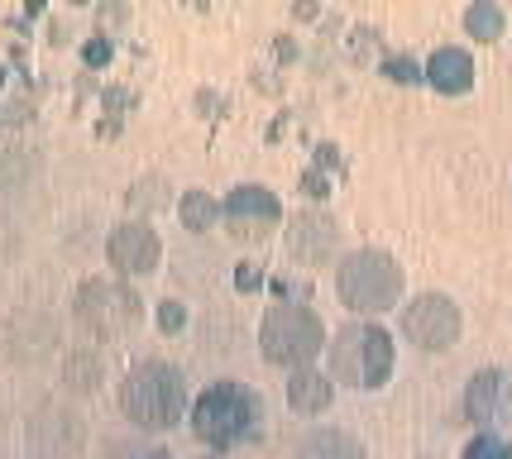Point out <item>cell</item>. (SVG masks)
<instances>
[{
	"mask_svg": "<svg viewBox=\"0 0 512 459\" xmlns=\"http://www.w3.org/2000/svg\"><path fill=\"white\" fill-rule=\"evenodd\" d=\"M426 82L436 91H446V96H460V91L474 87V53L460 44H446L436 48L431 58H426Z\"/></svg>",
	"mask_w": 512,
	"mask_h": 459,
	"instance_id": "obj_14",
	"label": "cell"
},
{
	"mask_svg": "<svg viewBox=\"0 0 512 459\" xmlns=\"http://www.w3.org/2000/svg\"><path fill=\"white\" fill-rule=\"evenodd\" d=\"M398 330L407 345H417V350H426V354H446L450 345L460 340L465 316H460L455 297H446V292H417V297L398 311Z\"/></svg>",
	"mask_w": 512,
	"mask_h": 459,
	"instance_id": "obj_7",
	"label": "cell"
},
{
	"mask_svg": "<svg viewBox=\"0 0 512 459\" xmlns=\"http://www.w3.org/2000/svg\"><path fill=\"white\" fill-rule=\"evenodd\" d=\"M106 263L115 268V278H149L158 263H163V240L149 220H120L111 235H106Z\"/></svg>",
	"mask_w": 512,
	"mask_h": 459,
	"instance_id": "obj_9",
	"label": "cell"
},
{
	"mask_svg": "<svg viewBox=\"0 0 512 459\" xmlns=\"http://www.w3.org/2000/svg\"><path fill=\"white\" fill-rule=\"evenodd\" d=\"M130 201L134 206H139V211H144V206H168V182H163V177H139V182H134V192H130Z\"/></svg>",
	"mask_w": 512,
	"mask_h": 459,
	"instance_id": "obj_20",
	"label": "cell"
},
{
	"mask_svg": "<svg viewBox=\"0 0 512 459\" xmlns=\"http://www.w3.org/2000/svg\"><path fill=\"white\" fill-rule=\"evenodd\" d=\"M221 220L230 225V235L259 240V235H268V230L283 220V201L273 197L268 187H259V182H240V187H230V197L221 201Z\"/></svg>",
	"mask_w": 512,
	"mask_h": 459,
	"instance_id": "obj_10",
	"label": "cell"
},
{
	"mask_svg": "<svg viewBox=\"0 0 512 459\" xmlns=\"http://www.w3.org/2000/svg\"><path fill=\"white\" fill-rule=\"evenodd\" d=\"M331 330L321 321V311L307 302H273L259 321V354L273 369H307L326 354Z\"/></svg>",
	"mask_w": 512,
	"mask_h": 459,
	"instance_id": "obj_5",
	"label": "cell"
},
{
	"mask_svg": "<svg viewBox=\"0 0 512 459\" xmlns=\"http://www.w3.org/2000/svg\"><path fill=\"white\" fill-rule=\"evenodd\" d=\"M460 459H512V440L503 431H474Z\"/></svg>",
	"mask_w": 512,
	"mask_h": 459,
	"instance_id": "obj_19",
	"label": "cell"
},
{
	"mask_svg": "<svg viewBox=\"0 0 512 459\" xmlns=\"http://www.w3.org/2000/svg\"><path fill=\"white\" fill-rule=\"evenodd\" d=\"M503 10H498V0H469L465 10V34L469 39H479V44H493L498 34H503Z\"/></svg>",
	"mask_w": 512,
	"mask_h": 459,
	"instance_id": "obj_17",
	"label": "cell"
},
{
	"mask_svg": "<svg viewBox=\"0 0 512 459\" xmlns=\"http://www.w3.org/2000/svg\"><path fill=\"white\" fill-rule=\"evenodd\" d=\"M201 459H221V455H201Z\"/></svg>",
	"mask_w": 512,
	"mask_h": 459,
	"instance_id": "obj_24",
	"label": "cell"
},
{
	"mask_svg": "<svg viewBox=\"0 0 512 459\" xmlns=\"http://www.w3.org/2000/svg\"><path fill=\"white\" fill-rule=\"evenodd\" d=\"M192 436L216 455V450H235L245 440L259 436L264 426V397L240 378H211L197 397H192Z\"/></svg>",
	"mask_w": 512,
	"mask_h": 459,
	"instance_id": "obj_2",
	"label": "cell"
},
{
	"mask_svg": "<svg viewBox=\"0 0 512 459\" xmlns=\"http://www.w3.org/2000/svg\"><path fill=\"white\" fill-rule=\"evenodd\" d=\"M120 412L139 431H173L192 412V383L173 359L144 354L120 378Z\"/></svg>",
	"mask_w": 512,
	"mask_h": 459,
	"instance_id": "obj_1",
	"label": "cell"
},
{
	"mask_svg": "<svg viewBox=\"0 0 512 459\" xmlns=\"http://www.w3.org/2000/svg\"><path fill=\"white\" fill-rule=\"evenodd\" d=\"M465 416L479 431L512 426V369H479L465 383Z\"/></svg>",
	"mask_w": 512,
	"mask_h": 459,
	"instance_id": "obj_11",
	"label": "cell"
},
{
	"mask_svg": "<svg viewBox=\"0 0 512 459\" xmlns=\"http://www.w3.org/2000/svg\"><path fill=\"white\" fill-rule=\"evenodd\" d=\"M335 402V378L326 369H316V364H307V369H292L288 373V407L297 416H321L331 412Z\"/></svg>",
	"mask_w": 512,
	"mask_h": 459,
	"instance_id": "obj_13",
	"label": "cell"
},
{
	"mask_svg": "<svg viewBox=\"0 0 512 459\" xmlns=\"http://www.w3.org/2000/svg\"><path fill=\"white\" fill-rule=\"evenodd\" d=\"M101 378H106V364H101V354L91 350V345H72L63 354V388L67 393H96L101 388Z\"/></svg>",
	"mask_w": 512,
	"mask_h": 459,
	"instance_id": "obj_16",
	"label": "cell"
},
{
	"mask_svg": "<svg viewBox=\"0 0 512 459\" xmlns=\"http://www.w3.org/2000/svg\"><path fill=\"white\" fill-rule=\"evenodd\" d=\"M72 321L91 340H120L144 321V297L125 278H87L72 292Z\"/></svg>",
	"mask_w": 512,
	"mask_h": 459,
	"instance_id": "obj_6",
	"label": "cell"
},
{
	"mask_svg": "<svg viewBox=\"0 0 512 459\" xmlns=\"http://www.w3.org/2000/svg\"><path fill=\"white\" fill-rule=\"evenodd\" d=\"M178 321H182L178 302H163V326H178Z\"/></svg>",
	"mask_w": 512,
	"mask_h": 459,
	"instance_id": "obj_22",
	"label": "cell"
},
{
	"mask_svg": "<svg viewBox=\"0 0 512 459\" xmlns=\"http://www.w3.org/2000/svg\"><path fill=\"white\" fill-rule=\"evenodd\" d=\"M393 359H398V345L379 321H350L326 340V373L345 388H359V393L383 388L393 373Z\"/></svg>",
	"mask_w": 512,
	"mask_h": 459,
	"instance_id": "obj_4",
	"label": "cell"
},
{
	"mask_svg": "<svg viewBox=\"0 0 512 459\" xmlns=\"http://www.w3.org/2000/svg\"><path fill=\"white\" fill-rule=\"evenodd\" d=\"M178 216L187 230H211V225L221 220V201L211 197V192H197V187H192V192H182Z\"/></svg>",
	"mask_w": 512,
	"mask_h": 459,
	"instance_id": "obj_18",
	"label": "cell"
},
{
	"mask_svg": "<svg viewBox=\"0 0 512 459\" xmlns=\"http://www.w3.org/2000/svg\"><path fill=\"white\" fill-rule=\"evenodd\" d=\"M87 440V421L67 402H39L24 421V445L34 459H72Z\"/></svg>",
	"mask_w": 512,
	"mask_h": 459,
	"instance_id": "obj_8",
	"label": "cell"
},
{
	"mask_svg": "<svg viewBox=\"0 0 512 459\" xmlns=\"http://www.w3.org/2000/svg\"><path fill=\"white\" fill-rule=\"evenodd\" d=\"M383 72H393V82H422V77H426L412 58H388V63H383Z\"/></svg>",
	"mask_w": 512,
	"mask_h": 459,
	"instance_id": "obj_21",
	"label": "cell"
},
{
	"mask_svg": "<svg viewBox=\"0 0 512 459\" xmlns=\"http://www.w3.org/2000/svg\"><path fill=\"white\" fill-rule=\"evenodd\" d=\"M77 5H87V0H77Z\"/></svg>",
	"mask_w": 512,
	"mask_h": 459,
	"instance_id": "obj_25",
	"label": "cell"
},
{
	"mask_svg": "<svg viewBox=\"0 0 512 459\" xmlns=\"http://www.w3.org/2000/svg\"><path fill=\"white\" fill-rule=\"evenodd\" d=\"M288 249L302 263H331L340 249V225L326 211H297L288 220Z\"/></svg>",
	"mask_w": 512,
	"mask_h": 459,
	"instance_id": "obj_12",
	"label": "cell"
},
{
	"mask_svg": "<svg viewBox=\"0 0 512 459\" xmlns=\"http://www.w3.org/2000/svg\"><path fill=\"white\" fill-rule=\"evenodd\" d=\"M292 459H369L364 440L345 426H312L307 436L297 440Z\"/></svg>",
	"mask_w": 512,
	"mask_h": 459,
	"instance_id": "obj_15",
	"label": "cell"
},
{
	"mask_svg": "<svg viewBox=\"0 0 512 459\" xmlns=\"http://www.w3.org/2000/svg\"><path fill=\"white\" fill-rule=\"evenodd\" d=\"M402 287H407V273L388 249L364 244V249H350L335 259V297L345 302V311H355L364 321L393 311L402 302Z\"/></svg>",
	"mask_w": 512,
	"mask_h": 459,
	"instance_id": "obj_3",
	"label": "cell"
},
{
	"mask_svg": "<svg viewBox=\"0 0 512 459\" xmlns=\"http://www.w3.org/2000/svg\"><path fill=\"white\" fill-rule=\"evenodd\" d=\"M149 459H173V455H168V450H154V455H149Z\"/></svg>",
	"mask_w": 512,
	"mask_h": 459,
	"instance_id": "obj_23",
	"label": "cell"
}]
</instances>
